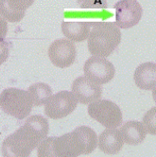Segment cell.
I'll return each instance as SVG.
<instances>
[{"instance_id": "obj_1", "label": "cell", "mask_w": 156, "mask_h": 157, "mask_svg": "<svg viewBox=\"0 0 156 157\" xmlns=\"http://www.w3.org/2000/svg\"><path fill=\"white\" fill-rule=\"evenodd\" d=\"M49 124L42 115H32L24 125L7 137L2 143L3 157H29L40 142L47 138Z\"/></svg>"}, {"instance_id": "obj_2", "label": "cell", "mask_w": 156, "mask_h": 157, "mask_svg": "<svg viewBox=\"0 0 156 157\" xmlns=\"http://www.w3.org/2000/svg\"><path fill=\"white\" fill-rule=\"evenodd\" d=\"M98 146V136L90 127L82 125L70 133L56 137L54 150L59 157H78L92 153Z\"/></svg>"}, {"instance_id": "obj_3", "label": "cell", "mask_w": 156, "mask_h": 157, "mask_svg": "<svg viewBox=\"0 0 156 157\" xmlns=\"http://www.w3.org/2000/svg\"><path fill=\"white\" fill-rule=\"evenodd\" d=\"M121 32L114 22L93 24L88 37V48L94 57L107 58L120 45Z\"/></svg>"}, {"instance_id": "obj_4", "label": "cell", "mask_w": 156, "mask_h": 157, "mask_svg": "<svg viewBox=\"0 0 156 157\" xmlns=\"http://www.w3.org/2000/svg\"><path fill=\"white\" fill-rule=\"evenodd\" d=\"M33 103L29 91L18 88H8L0 94V107L8 115L24 120L29 115Z\"/></svg>"}, {"instance_id": "obj_5", "label": "cell", "mask_w": 156, "mask_h": 157, "mask_svg": "<svg viewBox=\"0 0 156 157\" xmlns=\"http://www.w3.org/2000/svg\"><path fill=\"white\" fill-rule=\"evenodd\" d=\"M88 113L92 119L107 129H116L123 121L122 112L119 105L108 100H99L89 104Z\"/></svg>"}, {"instance_id": "obj_6", "label": "cell", "mask_w": 156, "mask_h": 157, "mask_svg": "<svg viewBox=\"0 0 156 157\" xmlns=\"http://www.w3.org/2000/svg\"><path fill=\"white\" fill-rule=\"evenodd\" d=\"M78 100L73 92L60 91L50 97L45 104L44 113L48 118L59 120L70 115L77 107Z\"/></svg>"}, {"instance_id": "obj_7", "label": "cell", "mask_w": 156, "mask_h": 157, "mask_svg": "<svg viewBox=\"0 0 156 157\" xmlns=\"http://www.w3.org/2000/svg\"><path fill=\"white\" fill-rule=\"evenodd\" d=\"M115 24L120 29H129L139 24L143 9L137 0H120L114 4Z\"/></svg>"}, {"instance_id": "obj_8", "label": "cell", "mask_w": 156, "mask_h": 157, "mask_svg": "<svg viewBox=\"0 0 156 157\" xmlns=\"http://www.w3.org/2000/svg\"><path fill=\"white\" fill-rule=\"evenodd\" d=\"M84 75L98 85H105L114 78L115 69L114 64L105 58L90 57L84 65Z\"/></svg>"}, {"instance_id": "obj_9", "label": "cell", "mask_w": 156, "mask_h": 157, "mask_svg": "<svg viewBox=\"0 0 156 157\" xmlns=\"http://www.w3.org/2000/svg\"><path fill=\"white\" fill-rule=\"evenodd\" d=\"M48 53L52 63L59 68L71 66L77 55L75 44L66 39L54 40L49 46Z\"/></svg>"}, {"instance_id": "obj_10", "label": "cell", "mask_w": 156, "mask_h": 157, "mask_svg": "<svg viewBox=\"0 0 156 157\" xmlns=\"http://www.w3.org/2000/svg\"><path fill=\"white\" fill-rule=\"evenodd\" d=\"M101 85L94 83L86 76H80L73 82L72 92L78 102L89 105L99 100L102 95Z\"/></svg>"}, {"instance_id": "obj_11", "label": "cell", "mask_w": 156, "mask_h": 157, "mask_svg": "<svg viewBox=\"0 0 156 157\" xmlns=\"http://www.w3.org/2000/svg\"><path fill=\"white\" fill-rule=\"evenodd\" d=\"M124 144L123 137L120 130L117 129H106L98 138V146L105 154H118L121 151Z\"/></svg>"}, {"instance_id": "obj_12", "label": "cell", "mask_w": 156, "mask_h": 157, "mask_svg": "<svg viewBox=\"0 0 156 157\" xmlns=\"http://www.w3.org/2000/svg\"><path fill=\"white\" fill-rule=\"evenodd\" d=\"M135 85L144 90H151L156 87V63L146 62L139 65L134 75Z\"/></svg>"}, {"instance_id": "obj_13", "label": "cell", "mask_w": 156, "mask_h": 157, "mask_svg": "<svg viewBox=\"0 0 156 157\" xmlns=\"http://www.w3.org/2000/svg\"><path fill=\"white\" fill-rule=\"evenodd\" d=\"M120 134L123 137L124 142L129 145H137L144 141L147 130L140 121H128L120 129Z\"/></svg>"}, {"instance_id": "obj_14", "label": "cell", "mask_w": 156, "mask_h": 157, "mask_svg": "<svg viewBox=\"0 0 156 157\" xmlns=\"http://www.w3.org/2000/svg\"><path fill=\"white\" fill-rule=\"evenodd\" d=\"M92 23L89 22H65L61 24L62 32L72 42H82L89 35Z\"/></svg>"}, {"instance_id": "obj_15", "label": "cell", "mask_w": 156, "mask_h": 157, "mask_svg": "<svg viewBox=\"0 0 156 157\" xmlns=\"http://www.w3.org/2000/svg\"><path fill=\"white\" fill-rule=\"evenodd\" d=\"M29 93L33 100V106H41L45 105L52 96L51 87L44 83H36L29 88Z\"/></svg>"}, {"instance_id": "obj_16", "label": "cell", "mask_w": 156, "mask_h": 157, "mask_svg": "<svg viewBox=\"0 0 156 157\" xmlns=\"http://www.w3.org/2000/svg\"><path fill=\"white\" fill-rule=\"evenodd\" d=\"M24 10L15 8L9 3V0H0V15L6 21L10 23H18L25 16Z\"/></svg>"}, {"instance_id": "obj_17", "label": "cell", "mask_w": 156, "mask_h": 157, "mask_svg": "<svg viewBox=\"0 0 156 157\" xmlns=\"http://www.w3.org/2000/svg\"><path fill=\"white\" fill-rule=\"evenodd\" d=\"M56 137L45 138L38 145V157H59L54 150V142Z\"/></svg>"}, {"instance_id": "obj_18", "label": "cell", "mask_w": 156, "mask_h": 157, "mask_svg": "<svg viewBox=\"0 0 156 157\" xmlns=\"http://www.w3.org/2000/svg\"><path fill=\"white\" fill-rule=\"evenodd\" d=\"M142 123L147 130V133L156 136V106L144 114Z\"/></svg>"}, {"instance_id": "obj_19", "label": "cell", "mask_w": 156, "mask_h": 157, "mask_svg": "<svg viewBox=\"0 0 156 157\" xmlns=\"http://www.w3.org/2000/svg\"><path fill=\"white\" fill-rule=\"evenodd\" d=\"M78 3L84 9H106V0H78Z\"/></svg>"}, {"instance_id": "obj_20", "label": "cell", "mask_w": 156, "mask_h": 157, "mask_svg": "<svg viewBox=\"0 0 156 157\" xmlns=\"http://www.w3.org/2000/svg\"><path fill=\"white\" fill-rule=\"evenodd\" d=\"M34 1L35 0H9L13 6L24 11H26L30 6H32Z\"/></svg>"}, {"instance_id": "obj_21", "label": "cell", "mask_w": 156, "mask_h": 157, "mask_svg": "<svg viewBox=\"0 0 156 157\" xmlns=\"http://www.w3.org/2000/svg\"><path fill=\"white\" fill-rule=\"evenodd\" d=\"M9 55V44L3 41H0V65L8 59Z\"/></svg>"}, {"instance_id": "obj_22", "label": "cell", "mask_w": 156, "mask_h": 157, "mask_svg": "<svg viewBox=\"0 0 156 157\" xmlns=\"http://www.w3.org/2000/svg\"><path fill=\"white\" fill-rule=\"evenodd\" d=\"M8 33V23L0 15V41H3Z\"/></svg>"}, {"instance_id": "obj_23", "label": "cell", "mask_w": 156, "mask_h": 157, "mask_svg": "<svg viewBox=\"0 0 156 157\" xmlns=\"http://www.w3.org/2000/svg\"><path fill=\"white\" fill-rule=\"evenodd\" d=\"M152 96H153V99L154 100V102L156 103V87L153 90V92H152Z\"/></svg>"}]
</instances>
